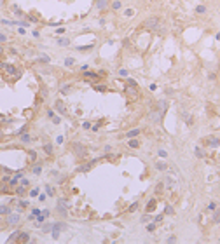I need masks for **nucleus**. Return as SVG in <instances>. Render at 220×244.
<instances>
[{"label": "nucleus", "instance_id": "obj_1", "mask_svg": "<svg viewBox=\"0 0 220 244\" xmlns=\"http://www.w3.org/2000/svg\"><path fill=\"white\" fill-rule=\"evenodd\" d=\"M19 221H21V211L19 213H11V214H7L5 216V225L7 227H16V225H19Z\"/></svg>", "mask_w": 220, "mask_h": 244}, {"label": "nucleus", "instance_id": "obj_2", "mask_svg": "<svg viewBox=\"0 0 220 244\" xmlns=\"http://www.w3.org/2000/svg\"><path fill=\"white\" fill-rule=\"evenodd\" d=\"M143 26L145 28H148V30H159V18L157 16H152V18H148L145 23H143Z\"/></svg>", "mask_w": 220, "mask_h": 244}, {"label": "nucleus", "instance_id": "obj_3", "mask_svg": "<svg viewBox=\"0 0 220 244\" xmlns=\"http://www.w3.org/2000/svg\"><path fill=\"white\" fill-rule=\"evenodd\" d=\"M72 150H73V153H75L77 157H86V153H87L86 146H84V145H80V143H73V145H72Z\"/></svg>", "mask_w": 220, "mask_h": 244}, {"label": "nucleus", "instance_id": "obj_4", "mask_svg": "<svg viewBox=\"0 0 220 244\" xmlns=\"http://www.w3.org/2000/svg\"><path fill=\"white\" fill-rule=\"evenodd\" d=\"M2 70H4L7 75H21V73L18 71V68H16L12 63H2Z\"/></svg>", "mask_w": 220, "mask_h": 244}, {"label": "nucleus", "instance_id": "obj_5", "mask_svg": "<svg viewBox=\"0 0 220 244\" xmlns=\"http://www.w3.org/2000/svg\"><path fill=\"white\" fill-rule=\"evenodd\" d=\"M56 208H58V211H60V214H61V216H67V214H68V209H67V208H68V204H67L65 201H61V199H60Z\"/></svg>", "mask_w": 220, "mask_h": 244}, {"label": "nucleus", "instance_id": "obj_6", "mask_svg": "<svg viewBox=\"0 0 220 244\" xmlns=\"http://www.w3.org/2000/svg\"><path fill=\"white\" fill-rule=\"evenodd\" d=\"M54 108H56V112H58L60 115H67V106H65V103H63V101H60V100H58V101L54 103Z\"/></svg>", "mask_w": 220, "mask_h": 244}, {"label": "nucleus", "instance_id": "obj_7", "mask_svg": "<svg viewBox=\"0 0 220 244\" xmlns=\"http://www.w3.org/2000/svg\"><path fill=\"white\" fill-rule=\"evenodd\" d=\"M203 143H204V145H208V146H217L220 141H218L217 138H213V136H208V138L203 139Z\"/></svg>", "mask_w": 220, "mask_h": 244}, {"label": "nucleus", "instance_id": "obj_8", "mask_svg": "<svg viewBox=\"0 0 220 244\" xmlns=\"http://www.w3.org/2000/svg\"><path fill=\"white\" fill-rule=\"evenodd\" d=\"M28 241H30V234L28 232H19L18 234V242L25 244V242H28Z\"/></svg>", "mask_w": 220, "mask_h": 244}, {"label": "nucleus", "instance_id": "obj_9", "mask_svg": "<svg viewBox=\"0 0 220 244\" xmlns=\"http://www.w3.org/2000/svg\"><path fill=\"white\" fill-rule=\"evenodd\" d=\"M84 78H86V80H98V78H100V73H93V71H87V70H86Z\"/></svg>", "mask_w": 220, "mask_h": 244}, {"label": "nucleus", "instance_id": "obj_10", "mask_svg": "<svg viewBox=\"0 0 220 244\" xmlns=\"http://www.w3.org/2000/svg\"><path fill=\"white\" fill-rule=\"evenodd\" d=\"M11 213H12V208H11V206L0 204V214H2V216H7V214H11Z\"/></svg>", "mask_w": 220, "mask_h": 244}, {"label": "nucleus", "instance_id": "obj_11", "mask_svg": "<svg viewBox=\"0 0 220 244\" xmlns=\"http://www.w3.org/2000/svg\"><path fill=\"white\" fill-rule=\"evenodd\" d=\"M11 9H12V12H14L18 18H25V12H23V11H21V7H18L16 4H12V5H11Z\"/></svg>", "mask_w": 220, "mask_h": 244}, {"label": "nucleus", "instance_id": "obj_12", "mask_svg": "<svg viewBox=\"0 0 220 244\" xmlns=\"http://www.w3.org/2000/svg\"><path fill=\"white\" fill-rule=\"evenodd\" d=\"M128 94H129V98L135 101V100H138V91H136V87H128Z\"/></svg>", "mask_w": 220, "mask_h": 244}, {"label": "nucleus", "instance_id": "obj_13", "mask_svg": "<svg viewBox=\"0 0 220 244\" xmlns=\"http://www.w3.org/2000/svg\"><path fill=\"white\" fill-rule=\"evenodd\" d=\"M155 206H157V199H150L148 204H147V208H145V211L147 213H152V211L155 209Z\"/></svg>", "mask_w": 220, "mask_h": 244}, {"label": "nucleus", "instance_id": "obj_14", "mask_svg": "<svg viewBox=\"0 0 220 244\" xmlns=\"http://www.w3.org/2000/svg\"><path fill=\"white\" fill-rule=\"evenodd\" d=\"M0 23H2V25H7V26H14V25H18V21H11V19H5V18H2Z\"/></svg>", "mask_w": 220, "mask_h": 244}, {"label": "nucleus", "instance_id": "obj_15", "mask_svg": "<svg viewBox=\"0 0 220 244\" xmlns=\"http://www.w3.org/2000/svg\"><path fill=\"white\" fill-rule=\"evenodd\" d=\"M38 61H40V63H44V65H47V63H51V58H49V56H45V54H40V56H38Z\"/></svg>", "mask_w": 220, "mask_h": 244}, {"label": "nucleus", "instance_id": "obj_16", "mask_svg": "<svg viewBox=\"0 0 220 244\" xmlns=\"http://www.w3.org/2000/svg\"><path fill=\"white\" fill-rule=\"evenodd\" d=\"M44 152L47 155H52V145L51 143H44Z\"/></svg>", "mask_w": 220, "mask_h": 244}, {"label": "nucleus", "instance_id": "obj_17", "mask_svg": "<svg viewBox=\"0 0 220 244\" xmlns=\"http://www.w3.org/2000/svg\"><path fill=\"white\" fill-rule=\"evenodd\" d=\"M155 169H159V171H166V169H168V164H166V162H155Z\"/></svg>", "mask_w": 220, "mask_h": 244}, {"label": "nucleus", "instance_id": "obj_18", "mask_svg": "<svg viewBox=\"0 0 220 244\" xmlns=\"http://www.w3.org/2000/svg\"><path fill=\"white\" fill-rule=\"evenodd\" d=\"M65 228H67V225H65V223H60V221L52 225V230H58V232H60V230H65Z\"/></svg>", "mask_w": 220, "mask_h": 244}, {"label": "nucleus", "instance_id": "obj_19", "mask_svg": "<svg viewBox=\"0 0 220 244\" xmlns=\"http://www.w3.org/2000/svg\"><path fill=\"white\" fill-rule=\"evenodd\" d=\"M19 141H21V143H30V141H32V136L25 133V134H21V138H19Z\"/></svg>", "mask_w": 220, "mask_h": 244}, {"label": "nucleus", "instance_id": "obj_20", "mask_svg": "<svg viewBox=\"0 0 220 244\" xmlns=\"http://www.w3.org/2000/svg\"><path fill=\"white\" fill-rule=\"evenodd\" d=\"M96 7H98L100 11H103V9L107 7V0H96Z\"/></svg>", "mask_w": 220, "mask_h": 244}, {"label": "nucleus", "instance_id": "obj_21", "mask_svg": "<svg viewBox=\"0 0 220 244\" xmlns=\"http://www.w3.org/2000/svg\"><path fill=\"white\" fill-rule=\"evenodd\" d=\"M128 145H129L131 148H138V146H140V141H138V139H133V138H129V143H128Z\"/></svg>", "mask_w": 220, "mask_h": 244}, {"label": "nucleus", "instance_id": "obj_22", "mask_svg": "<svg viewBox=\"0 0 220 244\" xmlns=\"http://www.w3.org/2000/svg\"><path fill=\"white\" fill-rule=\"evenodd\" d=\"M32 173H33V174H37V176H38V174L42 173V166H40V164H35V166H33V168H32Z\"/></svg>", "mask_w": 220, "mask_h": 244}, {"label": "nucleus", "instance_id": "obj_23", "mask_svg": "<svg viewBox=\"0 0 220 244\" xmlns=\"http://www.w3.org/2000/svg\"><path fill=\"white\" fill-rule=\"evenodd\" d=\"M25 18H26L30 23H38V18H35L33 14H25Z\"/></svg>", "mask_w": 220, "mask_h": 244}, {"label": "nucleus", "instance_id": "obj_24", "mask_svg": "<svg viewBox=\"0 0 220 244\" xmlns=\"http://www.w3.org/2000/svg\"><path fill=\"white\" fill-rule=\"evenodd\" d=\"M26 131H28V126H21V127L16 131V134H18V136H21V134H25Z\"/></svg>", "mask_w": 220, "mask_h": 244}, {"label": "nucleus", "instance_id": "obj_25", "mask_svg": "<svg viewBox=\"0 0 220 244\" xmlns=\"http://www.w3.org/2000/svg\"><path fill=\"white\" fill-rule=\"evenodd\" d=\"M16 194H18V195H25V194H26V187H21V185H19V187L16 188Z\"/></svg>", "mask_w": 220, "mask_h": 244}, {"label": "nucleus", "instance_id": "obj_26", "mask_svg": "<svg viewBox=\"0 0 220 244\" xmlns=\"http://www.w3.org/2000/svg\"><path fill=\"white\" fill-rule=\"evenodd\" d=\"M7 40H9V37H7V33H4V32H0V44L4 45V44H5Z\"/></svg>", "mask_w": 220, "mask_h": 244}, {"label": "nucleus", "instance_id": "obj_27", "mask_svg": "<svg viewBox=\"0 0 220 244\" xmlns=\"http://www.w3.org/2000/svg\"><path fill=\"white\" fill-rule=\"evenodd\" d=\"M70 87H72V86H70V84H65V86H63V87H61V89H60V91H61V93H63V94H68V93H70Z\"/></svg>", "mask_w": 220, "mask_h": 244}, {"label": "nucleus", "instance_id": "obj_28", "mask_svg": "<svg viewBox=\"0 0 220 244\" xmlns=\"http://www.w3.org/2000/svg\"><path fill=\"white\" fill-rule=\"evenodd\" d=\"M138 134H140V129H133V131L128 133V138H135V136H138Z\"/></svg>", "mask_w": 220, "mask_h": 244}, {"label": "nucleus", "instance_id": "obj_29", "mask_svg": "<svg viewBox=\"0 0 220 244\" xmlns=\"http://www.w3.org/2000/svg\"><path fill=\"white\" fill-rule=\"evenodd\" d=\"M73 65H75V59L73 58H67L65 59V66H73Z\"/></svg>", "mask_w": 220, "mask_h": 244}, {"label": "nucleus", "instance_id": "obj_30", "mask_svg": "<svg viewBox=\"0 0 220 244\" xmlns=\"http://www.w3.org/2000/svg\"><path fill=\"white\" fill-rule=\"evenodd\" d=\"M121 5H122V4H121L119 0H115V2H112V9H114V11H119V9H121Z\"/></svg>", "mask_w": 220, "mask_h": 244}, {"label": "nucleus", "instance_id": "obj_31", "mask_svg": "<svg viewBox=\"0 0 220 244\" xmlns=\"http://www.w3.org/2000/svg\"><path fill=\"white\" fill-rule=\"evenodd\" d=\"M70 40L68 38H58V45H68Z\"/></svg>", "mask_w": 220, "mask_h": 244}, {"label": "nucleus", "instance_id": "obj_32", "mask_svg": "<svg viewBox=\"0 0 220 244\" xmlns=\"http://www.w3.org/2000/svg\"><path fill=\"white\" fill-rule=\"evenodd\" d=\"M42 230L47 234V232H51V230H52V225H51V223H45V225H42Z\"/></svg>", "mask_w": 220, "mask_h": 244}, {"label": "nucleus", "instance_id": "obj_33", "mask_svg": "<svg viewBox=\"0 0 220 244\" xmlns=\"http://www.w3.org/2000/svg\"><path fill=\"white\" fill-rule=\"evenodd\" d=\"M28 155H30V160H33V162L37 160V152H35V150H30Z\"/></svg>", "mask_w": 220, "mask_h": 244}, {"label": "nucleus", "instance_id": "obj_34", "mask_svg": "<svg viewBox=\"0 0 220 244\" xmlns=\"http://www.w3.org/2000/svg\"><path fill=\"white\" fill-rule=\"evenodd\" d=\"M45 192H47V195H51V197L54 195V190H52V187H51V185H45Z\"/></svg>", "mask_w": 220, "mask_h": 244}, {"label": "nucleus", "instance_id": "obj_35", "mask_svg": "<svg viewBox=\"0 0 220 244\" xmlns=\"http://www.w3.org/2000/svg\"><path fill=\"white\" fill-rule=\"evenodd\" d=\"M133 14H135V11H133V9H126V11H124V16H126V18H131Z\"/></svg>", "mask_w": 220, "mask_h": 244}, {"label": "nucleus", "instance_id": "obj_36", "mask_svg": "<svg viewBox=\"0 0 220 244\" xmlns=\"http://www.w3.org/2000/svg\"><path fill=\"white\" fill-rule=\"evenodd\" d=\"M93 49V45H80V47H77V51H91Z\"/></svg>", "mask_w": 220, "mask_h": 244}, {"label": "nucleus", "instance_id": "obj_37", "mask_svg": "<svg viewBox=\"0 0 220 244\" xmlns=\"http://www.w3.org/2000/svg\"><path fill=\"white\" fill-rule=\"evenodd\" d=\"M196 155H197V157H204V152H203V148H196Z\"/></svg>", "mask_w": 220, "mask_h": 244}, {"label": "nucleus", "instance_id": "obj_38", "mask_svg": "<svg viewBox=\"0 0 220 244\" xmlns=\"http://www.w3.org/2000/svg\"><path fill=\"white\" fill-rule=\"evenodd\" d=\"M18 206H19V208H26V206H28V201H19Z\"/></svg>", "mask_w": 220, "mask_h": 244}, {"label": "nucleus", "instance_id": "obj_39", "mask_svg": "<svg viewBox=\"0 0 220 244\" xmlns=\"http://www.w3.org/2000/svg\"><path fill=\"white\" fill-rule=\"evenodd\" d=\"M147 230H148V232H154V230H155V223H148Z\"/></svg>", "mask_w": 220, "mask_h": 244}, {"label": "nucleus", "instance_id": "obj_40", "mask_svg": "<svg viewBox=\"0 0 220 244\" xmlns=\"http://www.w3.org/2000/svg\"><path fill=\"white\" fill-rule=\"evenodd\" d=\"M164 213H166V214H173V208H171V206H166Z\"/></svg>", "mask_w": 220, "mask_h": 244}, {"label": "nucleus", "instance_id": "obj_41", "mask_svg": "<svg viewBox=\"0 0 220 244\" xmlns=\"http://www.w3.org/2000/svg\"><path fill=\"white\" fill-rule=\"evenodd\" d=\"M204 11H206V7H204V5H199V7L196 9V12H199V14H201V12H204Z\"/></svg>", "mask_w": 220, "mask_h": 244}, {"label": "nucleus", "instance_id": "obj_42", "mask_svg": "<svg viewBox=\"0 0 220 244\" xmlns=\"http://www.w3.org/2000/svg\"><path fill=\"white\" fill-rule=\"evenodd\" d=\"M28 185H30V181L23 178V180H21V187H26V188H28Z\"/></svg>", "mask_w": 220, "mask_h": 244}, {"label": "nucleus", "instance_id": "obj_43", "mask_svg": "<svg viewBox=\"0 0 220 244\" xmlns=\"http://www.w3.org/2000/svg\"><path fill=\"white\" fill-rule=\"evenodd\" d=\"M162 192V183H159L157 187H155V194H161Z\"/></svg>", "mask_w": 220, "mask_h": 244}, {"label": "nucleus", "instance_id": "obj_44", "mask_svg": "<svg viewBox=\"0 0 220 244\" xmlns=\"http://www.w3.org/2000/svg\"><path fill=\"white\" fill-rule=\"evenodd\" d=\"M18 33H19V35H25V33H26V30H25L23 26H18Z\"/></svg>", "mask_w": 220, "mask_h": 244}, {"label": "nucleus", "instance_id": "obj_45", "mask_svg": "<svg viewBox=\"0 0 220 244\" xmlns=\"http://www.w3.org/2000/svg\"><path fill=\"white\" fill-rule=\"evenodd\" d=\"M119 75L121 77H128V70H119Z\"/></svg>", "mask_w": 220, "mask_h": 244}, {"label": "nucleus", "instance_id": "obj_46", "mask_svg": "<svg viewBox=\"0 0 220 244\" xmlns=\"http://www.w3.org/2000/svg\"><path fill=\"white\" fill-rule=\"evenodd\" d=\"M213 220H215V221H220V211H217V213H215V216H213Z\"/></svg>", "mask_w": 220, "mask_h": 244}, {"label": "nucleus", "instance_id": "obj_47", "mask_svg": "<svg viewBox=\"0 0 220 244\" xmlns=\"http://www.w3.org/2000/svg\"><path fill=\"white\" fill-rule=\"evenodd\" d=\"M82 127H84V129H91V124H89V122H84Z\"/></svg>", "mask_w": 220, "mask_h": 244}, {"label": "nucleus", "instance_id": "obj_48", "mask_svg": "<svg viewBox=\"0 0 220 244\" xmlns=\"http://www.w3.org/2000/svg\"><path fill=\"white\" fill-rule=\"evenodd\" d=\"M37 194H38V188H33V190L30 192V195H32V197H33V195H37Z\"/></svg>", "mask_w": 220, "mask_h": 244}, {"label": "nucleus", "instance_id": "obj_49", "mask_svg": "<svg viewBox=\"0 0 220 244\" xmlns=\"http://www.w3.org/2000/svg\"><path fill=\"white\" fill-rule=\"evenodd\" d=\"M47 117H51V119H52V117H54V112H52V110H47Z\"/></svg>", "mask_w": 220, "mask_h": 244}, {"label": "nucleus", "instance_id": "obj_50", "mask_svg": "<svg viewBox=\"0 0 220 244\" xmlns=\"http://www.w3.org/2000/svg\"><path fill=\"white\" fill-rule=\"evenodd\" d=\"M38 201H40V202H44V201H45V194H42V195H38Z\"/></svg>", "mask_w": 220, "mask_h": 244}, {"label": "nucleus", "instance_id": "obj_51", "mask_svg": "<svg viewBox=\"0 0 220 244\" xmlns=\"http://www.w3.org/2000/svg\"><path fill=\"white\" fill-rule=\"evenodd\" d=\"M56 33H58V35H61V33H65V28H58V30H56Z\"/></svg>", "mask_w": 220, "mask_h": 244}, {"label": "nucleus", "instance_id": "obj_52", "mask_svg": "<svg viewBox=\"0 0 220 244\" xmlns=\"http://www.w3.org/2000/svg\"><path fill=\"white\" fill-rule=\"evenodd\" d=\"M177 239H175V235H171V237H168V242H175Z\"/></svg>", "mask_w": 220, "mask_h": 244}, {"label": "nucleus", "instance_id": "obj_53", "mask_svg": "<svg viewBox=\"0 0 220 244\" xmlns=\"http://www.w3.org/2000/svg\"><path fill=\"white\" fill-rule=\"evenodd\" d=\"M56 143H60V145H61V143H63V136H58V139H56Z\"/></svg>", "mask_w": 220, "mask_h": 244}, {"label": "nucleus", "instance_id": "obj_54", "mask_svg": "<svg viewBox=\"0 0 220 244\" xmlns=\"http://www.w3.org/2000/svg\"><path fill=\"white\" fill-rule=\"evenodd\" d=\"M138 208V204H136V202H135V204H133V206H131V208H129V211H135V209Z\"/></svg>", "mask_w": 220, "mask_h": 244}, {"label": "nucleus", "instance_id": "obj_55", "mask_svg": "<svg viewBox=\"0 0 220 244\" xmlns=\"http://www.w3.org/2000/svg\"><path fill=\"white\" fill-rule=\"evenodd\" d=\"M4 51H5V49H4V45L0 44V54H4Z\"/></svg>", "mask_w": 220, "mask_h": 244}, {"label": "nucleus", "instance_id": "obj_56", "mask_svg": "<svg viewBox=\"0 0 220 244\" xmlns=\"http://www.w3.org/2000/svg\"><path fill=\"white\" fill-rule=\"evenodd\" d=\"M2 5H5V0H0V7H2Z\"/></svg>", "mask_w": 220, "mask_h": 244}, {"label": "nucleus", "instance_id": "obj_57", "mask_svg": "<svg viewBox=\"0 0 220 244\" xmlns=\"http://www.w3.org/2000/svg\"><path fill=\"white\" fill-rule=\"evenodd\" d=\"M0 221H2V214H0Z\"/></svg>", "mask_w": 220, "mask_h": 244}]
</instances>
